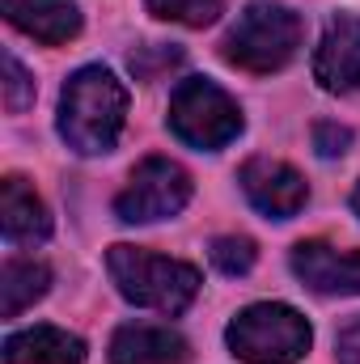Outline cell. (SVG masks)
Returning <instances> with one entry per match:
<instances>
[{
    "label": "cell",
    "mask_w": 360,
    "mask_h": 364,
    "mask_svg": "<svg viewBox=\"0 0 360 364\" xmlns=\"http://www.w3.org/2000/svg\"><path fill=\"white\" fill-rule=\"evenodd\" d=\"M288 267L318 296H360V250H335L327 242H297L288 255Z\"/></svg>",
    "instance_id": "obj_8"
},
{
    "label": "cell",
    "mask_w": 360,
    "mask_h": 364,
    "mask_svg": "<svg viewBox=\"0 0 360 364\" xmlns=\"http://www.w3.org/2000/svg\"><path fill=\"white\" fill-rule=\"evenodd\" d=\"M352 212L360 216V182H356V191H352Z\"/></svg>",
    "instance_id": "obj_20"
},
{
    "label": "cell",
    "mask_w": 360,
    "mask_h": 364,
    "mask_svg": "<svg viewBox=\"0 0 360 364\" xmlns=\"http://www.w3.org/2000/svg\"><path fill=\"white\" fill-rule=\"evenodd\" d=\"M348 144H352V132H348V127H339V123H331V119L314 123V149H318V157H344Z\"/></svg>",
    "instance_id": "obj_18"
},
{
    "label": "cell",
    "mask_w": 360,
    "mask_h": 364,
    "mask_svg": "<svg viewBox=\"0 0 360 364\" xmlns=\"http://www.w3.org/2000/svg\"><path fill=\"white\" fill-rule=\"evenodd\" d=\"M170 132L199 153H216L242 136V106L208 77H186L170 93Z\"/></svg>",
    "instance_id": "obj_5"
},
{
    "label": "cell",
    "mask_w": 360,
    "mask_h": 364,
    "mask_svg": "<svg viewBox=\"0 0 360 364\" xmlns=\"http://www.w3.org/2000/svg\"><path fill=\"white\" fill-rule=\"evenodd\" d=\"M0 229L13 246H34L51 237V212L34 195V186L17 174L0 182Z\"/></svg>",
    "instance_id": "obj_12"
},
{
    "label": "cell",
    "mask_w": 360,
    "mask_h": 364,
    "mask_svg": "<svg viewBox=\"0 0 360 364\" xmlns=\"http://www.w3.org/2000/svg\"><path fill=\"white\" fill-rule=\"evenodd\" d=\"M144 4H149L153 17H162V21H179V26H191V30L212 26L216 13H221V0H144Z\"/></svg>",
    "instance_id": "obj_15"
},
{
    "label": "cell",
    "mask_w": 360,
    "mask_h": 364,
    "mask_svg": "<svg viewBox=\"0 0 360 364\" xmlns=\"http://www.w3.org/2000/svg\"><path fill=\"white\" fill-rule=\"evenodd\" d=\"M314 81L327 93H356L360 90V17L335 13L318 38L314 51Z\"/></svg>",
    "instance_id": "obj_9"
},
{
    "label": "cell",
    "mask_w": 360,
    "mask_h": 364,
    "mask_svg": "<svg viewBox=\"0 0 360 364\" xmlns=\"http://www.w3.org/2000/svg\"><path fill=\"white\" fill-rule=\"evenodd\" d=\"M225 343L246 364H297L309 352L314 331L292 305L259 301V305H246L242 314H233Z\"/></svg>",
    "instance_id": "obj_4"
},
{
    "label": "cell",
    "mask_w": 360,
    "mask_h": 364,
    "mask_svg": "<svg viewBox=\"0 0 360 364\" xmlns=\"http://www.w3.org/2000/svg\"><path fill=\"white\" fill-rule=\"evenodd\" d=\"M297 47H301V17L284 4L255 0L229 26L221 55H225V64H233L242 73L268 77V73H280L297 55Z\"/></svg>",
    "instance_id": "obj_3"
},
{
    "label": "cell",
    "mask_w": 360,
    "mask_h": 364,
    "mask_svg": "<svg viewBox=\"0 0 360 364\" xmlns=\"http://www.w3.org/2000/svg\"><path fill=\"white\" fill-rule=\"evenodd\" d=\"M242 191H246V199L271 216V220H292L301 208H305V199H309V186L305 178L288 166V161H275V157H250L246 166H242Z\"/></svg>",
    "instance_id": "obj_7"
},
{
    "label": "cell",
    "mask_w": 360,
    "mask_h": 364,
    "mask_svg": "<svg viewBox=\"0 0 360 364\" xmlns=\"http://www.w3.org/2000/svg\"><path fill=\"white\" fill-rule=\"evenodd\" d=\"M335 356H339V364H360V318L339 331V339H335Z\"/></svg>",
    "instance_id": "obj_19"
},
{
    "label": "cell",
    "mask_w": 360,
    "mask_h": 364,
    "mask_svg": "<svg viewBox=\"0 0 360 364\" xmlns=\"http://www.w3.org/2000/svg\"><path fill=\"white\" fill-rule=\"evenodd\" d=\"M191 343L174 326L127 322L110 335V364H186Z\"/></svg>",
    "instance_id": "obj_11"
},
{
    "label": "cell",
    "mask_w": 360,
    "mask_h": 364,
    "mask_svg": "<svg viewBox=\"0 0 360 364\" xmlns=\"http://www.w3.org/2000/svg\"><path fill=\"white\" fill-rule=\"evenodd\" d=\"M106 272L115 279L119 296L132 301L136 309H157V314H182L199 296V267L153 255L144 246H110L106 250Z\"/></svg>",
    "instance_id": "obj_2"
},
{
    "label": "cell",
    "mask_w": 360,
    "mask_h": 364,
    "mask_svg": "<svg viewBox=\"0 0 360 364\" xmlns=\"http://www.w3.org/2000/svg\"><path fill=\"white\" fill-rule=\"evenodd\" d=\"M123 123H127V90L110 68L85 64L64 81L60 136L73 153H81V157L110 153L123 136Z\"/></svg>",
    "instance_id": "obj_1"
},
{
    "label": "cell",
    "mask_w": 360,
    "mask_h": 364,
    "mask_svg": "<svg viewBox=\"0 0 360 364\" xmlns=\"http://www.w3.org/2000/svg\"><path fill=\"white\" fill-rule=\"evenodd\" d=\"M34 102V77L21 68V60L13 51H4V110H26Z\"/></svg>",
    "instance_id": "obj_17"
},
{
    "label": "cell",
    "mask_w": 360,
    "mask_h": 364,
    "mask_svg": "<svg viewBox=\"0 0 360 364\" xmlns=\"http://www.w3.org/2000/svg\"><path fill=\"white\" fill-rule=\"evenodd\" d=\"M51 288V267L38 259H9L0 267V318L26 314L34 301H43Z\"/></svg>",
    "instance_id": "obj_14"
},
{
    "label": "cell",
    "mask_w": 360,
    "mask_h": 364,
    "mask_svg": "<svg viewBox=\"0 0 360 364\" xmlns=\"http://www.w3.org/2000/svg\"><path fill=\"white\" fill-rule=\"evenodd\" d=\"M4 364H85V339L60 326H26L4 339Z\"/></svg>",
    "instance_id": "obj_13"
},
{
    "label": "cell",
    "mask_w": 360,
    "mask_h": 364,
    "mask_svg": "<svg viewBox=\"0 0 360 364\" xmlns=\"http://www.w3.org/2000/svg\"><path fill=\"white\" fill-rule=\"evenodd\" d=\"M0 9L13 30L30 34L34 43H47V47H64L68 38L81 34L77 0H0Z\"/></svg>",
    "instance_id": "obj_10"
},
{
    "label": "cell",
    "mask_w": 360,
    "mask_h": 364,
    "mask_svg": "<svg viewBox=\"0 0 360 364\" xmlns=\"http://www.w3.org/2000/svg\"><path fill=\"white\" fill-rule=\"evenodd\" d=\"M191 199V174L170 157H144L123 191L115 195V216L123 225H153L166 216H179Z\"/></svg>",
    "instance_id": "obj_6"
},
{
    "label": "cell",
    "mask_w": 360,
    "mask_h": 364,
    "mask_svg": "<svg viewBox=\"0 0 360 364\" xmlns=\"http://www.w3.org/2000/svg\"><path fill=\"white\" fill-rule=\"evenodd\" d=\"M212 267L225 275H246L255 267V259H259V250H255V242L250 237H238V233H221V237H212Z\"/></svg>",
    "instance_id": "obj_16"
}]
</instances>
